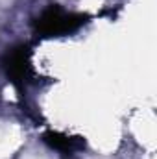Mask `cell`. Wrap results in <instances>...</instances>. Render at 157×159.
<instances>
[{"mask_svg": "<svg viewBox=\"0 0 157 159\" xmlns=\"http://www.w3.org/2000/svg\"><path fill=\"white\" fill-rule=\"evenodd\" d=\"M4 69L11 83L17 87L24 85L32 76V50L26 44L11 48L4 57Z\"/></svg>", "mask_w": 157, "mask_h": 159, "instance_id": "7a4b0ae2", "label": "cell"}, {"mask_svg": "<svg viewBox=\"0 0 157 159\" xmlns=\"http://www.w3.org/2000/svg\"><path fill=\"white\" fill-rule=\"evenodd\" d=\"M87 19L89 17L83 13L65 11L63 7L52 4L35 19L34 26L41 37H61L81 28L87 22Z\"/></svg>", "mask_w": 157, "mask_h": 159, "instance_id": "6da1fadb", "label": "cell"}, {"mask_svg": "<svg viewBox=\"0 0 157 159\" xmlns=\"http://www.w3.org/2000/svg\"><path fill=\"white\" fill-rule=\"evenodd\" d=\"M43 141H44L48 146H52V148H56V150H59V152H76V150H79V148L85 146V143H83L81 137L65 135V133H61V131H46V133L43 135Z\"/></svg>", "mask_w": 157, "mask_h": 159, "instance_id": "3957f363", "label": "cell"}]
</instances>
